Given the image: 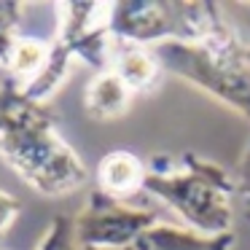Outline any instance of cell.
Wrapping results in <instances>:
<instances>
[{
    "instance_id": "12",
    "label": "cell",
    "mask_w": 250,
    "mask_h": 250,
    "mask_svg": "<svg viewBox=\"0 0 250 250\" xmlns=\"http://www.w3.org/2000/svg\"><path fill=\"white\" fill-rule=\"evenodd\" d=\"M51 51V41H41V38H30V35H22L14 46L11 57H8V78L17 81L19 86H27L41 70H43L46 60H49Z\"/></svg>"
},
{
    "instance_id": "10",
    "label": "cell",
    "mask_w": 250,
    "mask_h": 250,
    "mask_svg": "<svg viewBox=\"0 0 250 250\" xmlns=\"http://www.w3.org/2000/svg\"><path fill=\"white\" fill-rule=\"evenodd\" d=\"M108 70H113L135 94L148 92L159 81V76H162V67H159L151 49L121 43V41H116V51H113V60H110Z\"/></svg>"
},
{
    "instance_id": "11",
    "label": "cell",
    "mask_w": 250,
    "mask_h": 250,
    "mask_svg": "<svg viewBox=\"0 0 250 250\" xmlns=\"http://www.w3.org/2000/svg\"><path fill=\"white\" fill-rule=\"evenodd\" d=\"M76 57L70 54V51L65 49V46L60 43V41L51 38V51H49V60H46L43 70L38 73V76L33 78V81L27 83L24 89V94H27L30 100H35V103L41 105H49L51 100L60 94V89L67 83V78L73 76V70H76Z\"/></svg>"
},
{
    "instance_id": "15",
    "label": "cell",
    "mask_w": 250,
    "mask_h": 250,
    "mask_svg": "<svg viewBox=\"0 0 250 250\" xmlns=\"http://www.w3.org/2000/svg\"><path fill=\"white\" fill-rule=\"evenodd\" d=\"M231 175H234V186H237V199L242 202V207L250 215V135L245 137V146L237 159V169Z\"/></svg>"
},
{
    "instance_id": "16",
    "label": "cell",
    "mask_w": 250,
    "mask_h": 250,
    "mask_svg": "<svg viewBox=\"0 0 250 250\" xmlns=\"http://www.w3.org/2000/svg\"><path fill=\"white\" fill-rule=\"evenodd\" d=\"M22 215V202L14 194H8L6 188H0V239L11 231V226Z\"/></svg>"
},
{
    "instance_id": "5",
    "label": "cell",
    "mask_w": 250,
    "mask_h": 250,
    "mask_svg": "<svg viewBox=\"0 0 250 250\" xmlns=\"http://www.w3.org/2000/svg\"><path fill=\"white\" fill-rule=\"evenodd\" d=\"M159 218L148 207H137L129 202L113 199L94 188L73 215L76 237L81 250H116L129 245L140 231L153 226Z\"/></svg>"
},
{
    "instance_id": "1",
    "label": "cell",
    "mask_w": 250,
    "mask_h": 250,
    "mask_svg": "<svg viewBox=\"0 0 250 250\" xmlns=\"http://www.w3.org/2000/svg\"><path fill=\"white\" fill-rule=\"evenodd\" d=\"M0 159L41 196H70L89 180L86 164L57 129L49 108L11 78L0 81Z\"/></svg>"
},
{
    "instance_id": "14",
    "label": "cell",
    "mask_w": 250,
    "mask_h": 250,
    "mask_svg": "<svg viewBox=\"0 0 250 250\" xmlns=\"http://www.w3.org/2000/svg\"><path fill=\"white\" fill-rule=\"evenodd\" d=\"M35 250H81L76 237V223L73 215H57L49 221V226L43 229Z\"/></svg>"
},
{
    "instance_id": "2",
    "label": "cell",
    "mask_w": 250,
    "mask_h": 250,
    "mask_svg": "<svg viewBox=\"0 0 250 250\" xmlns=\"http://www.w3.org/2000/svg\"><path fill=\"white\" fill-rule=\"evenodd\" d=\"M143 191L159 199L180 223L207 237L231 234L237 186L234 175L199 153L153 156L146 164Z\"/></svg>"
},
{
    "instance_id": "6",
    "label": "cell",
    "mask_w": 250,
    "mask_h": 250,
    "mask_svg": "<svg viewBox=\"0 0 250 250\" xmlns=\"http://www.w3.org/2000/svg\"><path fill=\"white\" fill-rule=\"evenodd\" d=\"M110 6L113 3H54V41H60L76 57V62L89 65L94 73L108 70L116 51Z\"/></svg>"
},
{
    "instance_id": "13",
    "label": "cell",
    "mask_w": 250,
    "mask_h": 250,
    "mask_svg": "<svg viewBox=\"0 0 250 250\" xmlns=\"http://www.w3.org/2000/svg\"><path fill=\"white\" fill-rule=\"evenodd\" d=\"M22 19H24V3L0 0V67L8 65L14 46L22 38Z\"/></svg>"
},
{
    "instance_id": "8",
    "label": "cell",
    "mask_w": 250,
    "mask_h": 250,
    "mask_svg": "<svg viewBox=\"0 0 250 250\" xmlns=\"http://www.w3.org/2000/svg\"><path fill=\"white\" fill-rule=\"evenodd\" d=\"M146 162L132 151H110L97 164V188L113 199L126 202L132 194L143 191L146 183Z\"/></svg>"
},
{
    "instance_id": "3",
    "label": "cell",
    "mask_w": 250,
    "mask_h": 250,
    "mask_svg": "<svg viewBox=\"0 0 250 250\" xmlns=\"http://www.w3.org/2000/svg\"><path fill=\"white\" fill-rule=\"evenodd\" d=\"M151 51L162 73L250 119V43L237 30L205 43H162Z\"/></svg>"
},
{
    "instance_id": "4",
    "label": "cell",
    "mask_w": 250,
    "mask_h": 250,
    "mask_svg": "<svg viewBox=\"0 0 250 250\" xmlns=\"http://www.w3.org/2000/svg\"><path fill=\"white\" fill-rule=\"evenodd\" d=\"M223 6L205 0H116L110 6V33L121 43H205L234 33Z\"/></svg>"
},
{
    "instance_id": "7",
    "label": "cell",
    "mask_w": 250,
    "mask_h": 250,
    "mask_svg": "<svg viewBox=\"0 0 250 250\" xmlns=\"http://www.w3.org/2000/svg\"><path fill=\"white\" fill-rule=\"evenodd\" d=\"M234 245H237L234 231L221 234V237H207L183 223L156 221L153 226L137 234L129 245L116 250H234Z\"/></svg>"
},
{
    "instance_id": "9",
    "label": "cell",
    "mask_w": 250,
    "mask_h": 250,
    "mask_svg": "<svg viewBox=\"0 0 250 250\" xmlns=\"http://www.w3.org/2000/svg\"><path fill=\"white\" fill-rule=\"evenodd\" d=\"M132 97H135V92L113 70H103V73H94L92 81L86 83L83 110L94 121H110V119H119V116H124L129 110Z\"/></svg>"
}]
</instances>
